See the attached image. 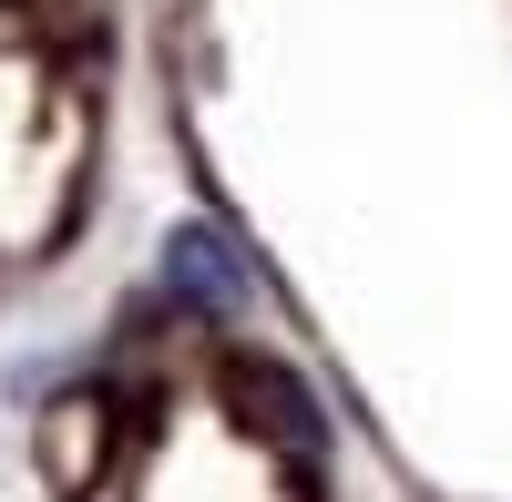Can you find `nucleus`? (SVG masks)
<instances>
[{"label": "nucleus", "mask_w": 512, "mask_h": 502, "mask_svg": "<svg viewBox=\"0 0 512 502\" xmlns=\"http://www.w3.org/2000/svg\"><path fill=\"white\" fill-rule=\"evenodd\" d=\"M164 277H175V287H185V298H205V308H236V287H246V277H236V257H226V236H216V226H185L175 246H164Z\"/></svg>", "instance_id": "obj_1"}]
</instances>
